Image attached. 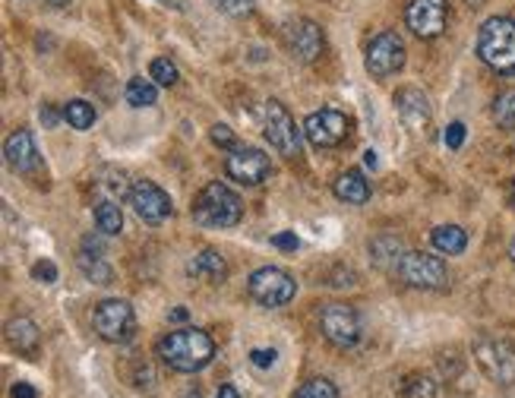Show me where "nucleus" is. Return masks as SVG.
Segmentation results:
<instances>
[{"label":"nucleus","instance_id":"nucleus-33","mask_svg":"<svg viewBox=\"0 0 515 398\" xmlns=\"http://www.w3.org/2000/svg\"><path fill=\"white\" fill-rule=\"evenodd\" d=\"M212 4L222 13H228V16H247V13H253V0H212Z\"/></svg>","mask_w":515,"mask_h":398},{"label":"nucleus","instance_id":"nucleus-38","mask_svg":"<svg viewBox=\"0 0 515 398\" xmlns=\"http://www.w3.org/2000/svg\"><path fill=\"white\" fill-rule=\"evenodd\" d=\"M13 398H38V393L36 389L29 386V382H16V386H13V393H10Z\"/></svg>","mask_w":515,"mask_h":398},{"label":"nucleus","instance_id":"nucleus-2","mask_svg":"<svg viewBox=\"0 0 515 398\" xmlns=\"http://www.w3.org/2000/svg\"><path fill=\"white\" fill-rule=\"evenodd\" d=\"M478 58L490 70L515 77V19L490 16L478 32Z\"/></svg>","mask_w":515,"mask_h":398},{"label":"nucleus","instance_id":"nucleus-24","mask_svg":"<svg viewBox=\"0 0 515 398\" xmlns=\"http://www.w3.org/2000/svg\"><path fill=\"white\" fill-rule=\"evenodd\" d=\"M123 99H127V105H133V108H149V105H155V99H159V89H155L152 79L133 77L127 82V89H123Z\"/></svg>","mask_w":515,"mask_h":398},{"label":"nucleus","instance_id":"nucleus-20","mask_svg":"<svg viewBox=\"0 0 515 398\" xmlns=\"http://www.w3.org/2000/svg\"><path fill=\"white\" fill-rule=\"evenodd\" d=\"M190 276H199V278H209V281H222L225 272H228V266H225V257L218 250H199L194 259H190Z\"/></svg>","mask_w":515,"mask_h":398},{"label":"nucleus","instance_id":"nucleus-16","mask_svg":"<svg viewBox=\"0 0 515 398\" xmlns=\"http://www.w3.org/2000/svg\"><path fill=\"white\" fill-rule=\"evenodd\" d=\"M4 155H6V164H10L16 174H38L41 155L36 146V136H32L29 130H16V133L6 140Z\"/></svg>","mask_w":515,"mask_h":398},{"label":"nucleus","instance_id":"nucleus-13","mask_svg":"<svg viewBox=\"0 0 515 398\" xmlns=\"http://www.w3.org/2000/svg\"><path fill=\"white\" fill-rule=\"evenodd\" d=\"M348 130L352 123L342 111L335 108H322V111H313L310 118L304 120V136L313 142L317 149H335L348 140Z\"/></svg>","mask_w":515,"mask_h":398},{"label":"nucleus","instance_id":"nucleus-11","mask_svg":"<svg viewBox=\"0 0 515 398\" xmlns=\"http://www.w3.org/2000/svg\"><path fill=\"white\" fill-rule=\"evenodd\" d=\"M92 322H95V332L105 341H114V345L127 341L136 329L133 307H130L127 300H101V304L95 307Z\"/></svg>","mask_w":515,"mask_h":398},{"label":"nucleus","instance_id":"nucleus-34","mask_svg":"<svg viewBox=\"0 0 515 398\" xmlns=\"http://www.w3.org/2000/svg\"><path fill=\"white\" fill-rule=\"evenodd\" d=\"M32 278L41 281V285H54V281H58V266H54L51 259H38V263L32 266Z\"/></svg>","mask_w":515,"mask_h":398},{"label":"nucleus","instance_id":"nucleus-45","mask_svg":"<svg viewBox=\"0 0 515 398\" xmlns=\"http://www.w3.org/2000/svg\"><path fill=\"white\" fill-rule=\"evenodd\" d=\"M510 257H512V263H515V237H512V246H510Z\"/></svg>","mask_w":515,"mask_h":398},{"label":"nucleus","instance_id":"nucleus-26","mask_svg":"<svg viewBox=\"0 0 515 398\" xmlns=\"http://www.w3.org/2000/svg\"><path fill=\"white\" fill-rule=\"evenodd\" d=\"M370 253H373V259L383 266V269H398V263H402V244H398L395 237H376L373 244H370Z\"/></svg>","mask_w":515,"mask_h":398},{"label":"nucleus","instance_id":"nucleus-23","mask_svg":"<svg viewBox=\"0 0 515 398\" xmlns=\"http://www.w3.org/2000/svg\"><path fill=\"white\" fill-rule=\"evenodd\" d=\"M95 225H99L101 235H121L123 231V212L118 203H111V199H101V203H95Z\"/></svg>","mask_w":515,"mask_h":398},{"label":"nucleus","instance_id":"nucleus-8","mask_svg":"<svg viewBox=\"0 0 515 398\" xmlns=\"http://www.w3.org/2000/svg\"><path fill=\"white\" fill-rule=\"evenodd\" d=\"M370 77L386 79L405 67V41L398 38V32H380L367 45V58H363Z\"/></svg>","mask_w":515,"mask_h":398},{"label":"nucleus","instance_id":"nucleus-35","mask_svg":"<svg viewBox=\"0 0 515 398\" xmlns=\"http://www.w3.org/2000/svg\"><path fill=\"white\" fill-rule=\"evenodd\" d=\"M462 142H465V123H449L446 127V146L462 149Z\"/></svg>","mask_w":515,"mask_h":398},{"label":"nucleus","instance_id":"nucleus-4","mask_svg":"<svg viewBox=\"0 0 515 398\" xmlns=\"http://www.w3.org/2000/svg\"><path fill=\"white\" fill-rule=\"evenodd\" d=\"M398 278L411 288H424V291H446L449 288V269L439 257H430V253L411 250L402 257L398 263Z\"/></svg>","mask_w":515,"mask_h":398},{"label":"nucleus","instance_id":"nucleus-7","mask_svg":"<svg viewBox=\"0 0 515 398\" xmlns=\"http://www.w3.org/2000/svg\"><path fill=\"white\" fill-rule=\"evenodd\" d=\"M263 130H266V140L272 142V149L281 152L285 159H294L300 155V130L294 118L288 114V108L281 101H266L263 108Z\"/></svg>","mask_w":515,"mask_h":398},{"label":"nucleus","instance_id":"nucleus-42","mask_svg":"<svg viewBox=\"0 0 515 398\" xmlns=\"http://www.w3.org/2000/svg\"><path fill=\"white\" fill-rule=\"evenodd\" d=\"M363 162H367V168H376V164H380V159H376L373 149H370V152H363Z\"/></svg>","mask_w":515,"mask_h":398},{"label":"nucleus","instance_id":"nucleus-22","mask_svg":"<svg viewBox=\"0 0 515 398\" xmlns=\"http://www.w3.org/2000/svg\"><path fill=\"white\" fill-rule=\"evenodd\" d=\"M430 240H434V246L439 253H446V257H458L468 246V235L458 225H439V228H434Z\"/></svg>","mask_w":515,"mask_h":398},{"label":"nucleus","instance_id":"nucleus-32","mask_svg":"<svg viewBox=\"0 0 515 398\" xmlns=\"http://www.w3.org/2000/svg\"><path fill=\"white\" fill-rule=\"evenodd\" d=\"M209 136H212V142H215L218 149H225V152H235V149H237L235 133H231V127H225V123H215V127L209 130Z\"/></svg>","mask_w":515,"mask_h":398},{"label":"nucleus","instance_id":"nucleus-17","mask_svg":"<svg viewBox=\"0 0 515 398\" xmlns=\"http://www.w3.org/2000/svg\"><path fill=\"white\" fill-rule=\"evenodd\" d=\"M395 111L398 118L408 123L411 130H424L434 118V108H430V99L421 92V89H398L395 92Z\"/></svg>","mask_w":515,"mask_h":398},{"label":"nucleus","instance_id":"nucleus-12","mask_svg":"<svg viewBox=\"0 0 515 398\" xmlns=\"http://www.w3.org/2000/svg\"><path fill=\"white\" fill-rule=\"evenodd\" d=\"M225 174H228L231 181L244 183V187H259L263 181H269L272 162L263 149L237 146L235 152L228 155V162H225Z\"/></svg>","mask_w":515,"mask_h":398},{"label":"nucleus","instance_id":"nucleus-31","mask_svg":"<svg viewBox=\"0 0 515 398\" xmlns=\"http://www.w3.org/2000/svg\"><path fill=\"white\" fill-rule=\"evenodd\" d=\"M294 398H339V389H335L329 380H307Z\"/></svg>","mask_w":515,"mask_h":398},{"label":"nucleus","instance_id":"nucleus-21","mask_svg":"<svg viewBox=\"0 0 515 398\" xmlns=\"http://www.w3.org/2000/svg\"><path fill=\"white\" fill-rule=\"evenodd\" d=\"M95 187L101 190V194H108V199H130V190H133V183L127 181V171L121 168H101L99 174H95Z\"/></svg>","mask_w":515,"mask_h":398},{"label":"nucleus","instance_id":"nucleus-15","mask_svg":"<svg viewBox=\"0 0 515 398\" xmlns=\"http://www.w3.org/2000/svg\"><path fill=\"white\" fill-rule=\"evenodd\" d=\"M130 205H133V212L146 225H162L164 218H171V212H174L171 196L164 194L155 181H136L133 190H130Z\"/></svg>","mask_w":515,"mask_h":398},{"label":"nucleus","instance_id":"nucleus-19","mask_svg":"<svg viewBox=\"0 0 515 398\" xmlns=\"http://www.w3.org/2000/svg\"><path fill=\"white\" fill-rule=\"evenodd\" d=\"M335 196L342 199V203L348 205H363L370 199V183L363 181L361 171H345V174L335 181Z\"/></svg>","mask_w":515,"mask_h":398},{"label":"nucleus","instance_id":"nucleus-3","mask_svg":"<svg viewBox=\"0 0 515 398\" xmlns=\"http://www.w3.org/2000/svg\"><path fill=\"white\" fill-rule=\"evenodd\" d=\"M244 215V203L228 183L212 181L194 199V218L203 228H235Z\"/></svg>","mask_w":515,"mask_h":398},{"label":"nucleus","instance_id":"nucleus-1","mask_svg":"<svg viewBox=\"0 0 515 398\" xmlns=\"http://www.w3.org/2000/svg\"><path fill=\"white\" fill-rule=\"evenodd\" d=\"M159 358L177 373H199L215 358V341L203 329H174L159 341Z\"/></svg>","mask_w":515,"mask_h":398},{"label":"nucleus","instance_id":"nucleus-29","mask_svg":"<svg viewBox=\"0 0 515 398\" xmlns=\"http://www.w3.org/2000/svg\"><path fill=\"white\" fill-rule=\"evenodd\" d=\"M402 395L405 398H436V382L424 373H415L402 382Z\"/></svg>","mask_w":515,"mask_h":398},{"label":"nucleus","instance_id":"nucleus-36","mask_svg":"<svg viewBox=\"0 0 515 398\" xmlns=\"http://www.w3.org/2000/svg\"><path fill=\"white\" fill-rule=\"evenodd\" d=\"M276 358H279V354L272 351V348H253V351H250V361L257 363V367H272Z\"/></svg>","mask_w":515,"mask_h":398},{"label":"nucleus","instance_id":"nucleus-41","mask_svg":"<svg viewBox=\"0 0 515 398\" xmlns=\"http://www.w3.org/2000/svg\"><path fill=\"white\" fill-rule=\"evenodd\" d=\"M218 398H240V395H237L235 386H222V389H218Z\"/></svg>","mask_w":515,"mask_h":398},{"label":"nucleus","instance_id":"nucleus-5","mask_svg":"<svg viewBox=\"0 0 515 398\" xmlns=\"http://www.w3.org/2000/svg\"><path fill=\"white\" fill-rule=\"evenodd\" d=\"M480 373L497 386H515V348L503 339H480L475 345Z\"/></svg>","mask_w":515,"mask_h":398},{"label":"nucleus","instance_id":"nucleus-30","mask_svg":"<svg viewBox=\"0 0 515 398\" xmlns=\"http://www.w3.org/2000/svg\"><path fill=\"white\" fill-rule=\"evenodd\" d=\"M177 77H181V73H177V67L171 64L168 58H155L152 64H149V79H152L155 86H174Z\"/></svg>","mask_w":515,"mask_h":398},{"label":"nucleus","instance_id":"nucleus-40","mask_svg":"<svg viewBox=\"0 0 515 398\" xmlns=\"http://www.w3.org/2000/svg\"><path fill=\"white\" fill-rule=\"evenodd\" d=\"M41 120H45L47 127H54V123H58V114H54L51 108H45V111H41Z\"/></svg>","mask_w":515,"mask_h":398},{"label":"nucleus","instance_id":"nucleus-28","mask_svg":"<svg viewBox=\"0 0 515 398\" xmlns=\"http://www.w3.org/2000/svg\"><path fill=\"white\" fill-rule=\"evenodd\" d=\"M493 120L499 123V127H515V89H506V92L497 95V101H493Z\"/></svg>","mask_w":515,"mask_h":398},{"label":"nucleus","instance_id":"nucleus-44","mask_svg":"<svg viewBox=\"0 0 515 398\" xmlns=\"http://www.w3.org/2000/svg\"><path fill=\"white\" fill-rule=\"evenodd\" d=\"M510 203H512V209H515V181H512V187H510Z\"/></svg>","mask_w":515,"mask_h":398},{"label":"nucleus","instance_id":"nucleus-25","mask_svg":"<svg viewBox=\"0 0 515 398\" xmlns=\"http://www.w3.org/2000/svg\"><path fill=\"white\" fill-rule=\"evenodd\" d=\"M79 269L86 272V278L89 281H95V285H108V281L114 278V272H111V266L105 263V257H95L92 250H79Z\"/></svg>","mask_w":515,"mask_h":398},{"label":"nucleus","instance_id":"nucleus-39","mask_svg":"<svg viewBox=\"0 0 515 398\" xmlns=\"http://www.w3.org/2000/svg\"><path fill=\"white\" fill-rule=\"evenodd\" d=\"M187 317H190V313L184 310V307H177V310H171V313H168V319H171V322H184Z\"/></svg>","mask_w":515,"mask_h":398},{"label":"nucleus","instance_id":"nucleus-10","mask_svg":"<svg viewBox=\"0 0 515 398\" xmlns=\"http://www.w3.org/2000/svg\"><path fill=\"white\" fill-rule=\"evenodd\" d=\"M320 329L332 345L352 348L361 341V317L348 304H326L320 310Z\"/></svg>","mask_w":515,"mask_h":398},{"label":"nucleus","instance_id":"nucleus-27","mask_svg":"<svg viewBox=\"0 0 515 398\" xmlns=\"http://www.w3.org/2000/svg\"><path fill=\"white\" fill-rule=\"evenodd\" d=\"M64 118H67V123H70L73 130H89L99 114H95V108L89 105V101L77 99V101H70V105L64 108Z\"/></svg>","mask_w":515,"mask_h":398},{"label":"nucleus","instance_id":"nucleus-37","mask_svg":"<svg viewBox=\"0 0 515 398\" xmlns=\"http://www.w3.org/2000/svg\"><path fill=\"white\" fill-rule=\"evenodd\" d=\"M272 246L291 253V250H298V246H300V240H298V235H291V231H281V235L272 237Z\"/></svg>","mask_w":515,"mask_h":398},{"label":"nucleus","instance_id":"nucleus-6","mask_svg":"<svg viewBox=\"0 0 515 398\" xmlns=\"http://www.w3.org/2000/svg\"><path fill=\"white\" fill-rule=\"evenodd\" d=\"M247 291H250V298L263 307H285V304H291L294 294H298V281L288 276L285 269L266 266V269L253 272Z\"/></svg>","mask_w":515,"mask_h":398},{"label":"nucleus","instance_id":"nucleus-43","mask_svg":"<svg viewBox=\"0 0 515 398\" xmlns=\"http://www.w3.org/2000/svg\"><path fill=\"white\" fill-rule=\"evenodd\" d=\"M47 6H54V10H64V6H70V0H45Z\"/></svg>","mask_w":515,"mask_h":398},{"label":"nucleus","instance_id":"nucleus-46","mask_svg":"<svg viewBox=\"0 0 515 398\" xmlns=\"http://www.w3.org/2000/svg\"><path fill=\"white\" fill-rule=\"evenodd\" d=\"M187 398H199V395H196V393H190V395H187Z\"/></svg>","mask_w":515,"mask_h":398},{"label":"nucleus","instance_id":"nucleus-18","mask_svg":"<svg viewBox=\"0 0 515 398\" xmlns=\"http://www.w3.org/2000/svg\"><path fill=\"white\" fill-rule=\"evenodd\" d=\"M38 339H41L38 326L32 319H26V317L13 319L10 326H6V341H10V348H13V351H19V354H36Z\"/></svg>","mask_w":515,"mask_h":398},{"label":"nucleus","instance_id":"nucleus-14","mask_svg":"<svg viewBox=\"0 0 515 398\" xmlns=\"http://www.w3.org/2000/svg\"><path fill=\"white\" fill-rule=\"evenodd\" d=\"M446 19H449V4L446 0H408V6H405V23L417 38L443 36Z\"/></svg>","mask_w":515,"mask_h":398},{"label":"nucleus","instance_id":"nucleus-9","mask_svg":"<svg viewBox=\"0 0 515 398\" xmlns=\"http://www.w3.org/2000/svg\"><path fill=\"white\" fill-rule=\"evenodd\" d=\"M281 38H285V47L291 51L294 60L300 64H313V60L322 54L326 47V36L313 19H288L285 29H281Z\"/></svg>","mask_w":515,"mask_h":398}]
</instances>
